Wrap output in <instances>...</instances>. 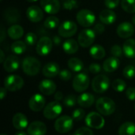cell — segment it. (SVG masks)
Instances as JSON below:
<instances>
[{"instance_id": "obj_2", "label": "cell", "mask_w": 135, "mask_h": 135, "mask_svg": "<svg viewBox=\"0 0 135 135\" xmlns=\"http://www.w3.org/2000/svg\"><path fill=\"white\" fill-rule=\"evenodd\" d=\"M96 108L103 115H111L115 110V104L108 97H101L97 100Z\"/></svg>"}, {"instance_id": "obj_33", "label": "cell", "mask_w": 135, "mask_h": 135, "mask_svg": "<svg viewBox=\"0 0 135 135\" xmlns=\"http://www.w3.org/2000/svg\"><path fill=\"white\" fill-rule=\"evenodd\" d=\"M44 25L45 28L49 29H54L56 27L59 26V20L58 17L55 16H51L46 18L44 22Z\"/></svg>"}, {"instance_id": "obj_12", "label": "cell", "mask_w": 135, "mask_h": 135, "mask_svg": "<svg viewBox=\"0 0 135 135\" xmlns=\"http://www.w3.org/2000/svg\"><path fill=\"white\" fill-rule=\"evenodd\" d=\"M52 46H53V41L47 36H43L38 40L36 44V53L40 56L47 55L51 52L52 49Z\"/></svg>"}, {"instance_id": "obj_32", "label": "cell", "mask_w": 135, "mask_h": 135, "mask_svg": "<svg viewBox=\"0 0 135 135\" xmlns=\"http://www.w3.org/2000/svg\"><path fill=\"white\" fill-rule=\"evenodd\" d=\"M26 50V44L21 40H17L11 44V51L16 55H21Z\"/></svg>"}, {"instance_id": "obj_14", "label": "cell", "mask_w": 135, "mask_h": 135, "mask_svg": "<svg viewBox=\"0 0 135 135\" xmlns=\"http://www.w3.org/2000/svg\"><path fill=\"white\" fill-rule=\"evenodd\" d=\"M26 16L30 21L37 23L44 18V10L38 6H31L27 9Z\"/></svg>"}, {"instance_id": "obj_3", "label": "cell", "mask_w": 135, "mask_h": 135, "mask_svg": "<svg viewBox=\"0 0 135 135\" xmlns=\"http://www.w3.org/2000/svg\"><path fill=\"white\" fill-rule=\"evenodd\" d=\"M76 19L80 25L85 28H89L94 25L96 21V16L91 10L84 9L77 13Z\"/></svg>"}, {"instance_id": "obj_45", "label": "cell", "mask_w": 135, "mask_h": 135, "mask_svg": "<svg viewBox=\"0 0 135 135\" xmlns=\"http://www.w3.org/2000/svg\"><path fill=\"white\" fill-rule=\"evenodd\" d=\"M104 24H103V23L101 22V23H97V24L94 25L93 30H94V32H96V34L100 35V34H102V33L104 32L105 27H104Z\"/></svg>"}, {"instance_id": "obj_41", "label": "cell", "mask_w": 135, "mask_h": 135, "mask_svg": "<svg viewBox=\"0 0 135 135\" xmlns=\"http://www.w3.org/2000/svg\"><path fill=\"white\" fill-rule=\"evenodd\" d=\"M111 53H112V55L113 56L119 58V57H121L122 56V55L123 53V48L119 45L115 44V45H114V46L112 47Z\"/></svg>"}, {"instance_id": "obj_40", "label": "cell", "mask_w": 135, "mask_h": 135, "mask_svg": "<svg viewBox=\"0 0 135 135\" xmlns=\"http://www.w3.org/2000/svg\"><path fill=\"white\" fill-rule=\"evenodd\" d=\"M62 6L66 9H74L78 7V3L77 0H66L62 2Z\"/></svg>"}, {"instance_id": "obj_24", "label": "cell", "mask_w": 135, "mask_h": 135, "mask_svg": "<svg viewBox=\"0 0 135 135\" xmlns=\"http://www.w3.org/2000/svg\"><path fill=\"white\" fill-rule=\"evenodd\" d=\"M123 53L126 57L128 59L135 58V40L134 39H127L123 46Z\"/></svg>"}, {"instance_id": "obj_13", "label": "cell", "mask_w": 135, "mask_h": 135, "mask_svg": "<svg viewBox=\"0 0 135 135\" xmlns=\"http://www.w3.org/2000/svg\"><path fill=\"white\" fill-rule=\"evenodd\" d=\"M43 10L48 14H56L60 9L59 0H40Z\"/></svg>"}, {"instance_id": "obj_35", "label": "cell", "mask_w": 135, "mask_h": 135, "mask_svg": "<svg viewBox=\"0 0 135 135\" xmlns=\"http://www.w3.org/2000/svg\"><path fill=\"white\" fill-rule=\"evenodd\" d=\"M127 84L122 79H115L112 83V88L115 91L118 93H122L126 89Z\"/></svg>"}, {"instance_id": "obj_56", "label": "cell", "mask_w": 135, "mask_h": 135, "mask_svg": "<svg viewBox=\"0 0 135 135\" xmlns=\"http://www.w3.org/2000/svg\"><path fill=\"white\" fill-rule=\"evenodd\" d=\"M1 135H7V134H2Z\"/></svg>"}, {"instance_id": "obj_47", "label": "cell", "mask_w": 135, "mask_h": 135, "mask_svg": "<svg viewBox=\"0 0 135 135\" xmlns=\"http://www.w3.org/2000/svg\"><path fill=\"white\" fill-rule=\"evenodd\" d=\"M126 96L130 100H135V88L130 87L126 91Z\"/></svg>"}, {"instance_id": "obj_59", "label": "cell", "mask_w": 135, "mask_h": 135, "mask_svg": "<svg viewBox=\"0 0 135 135\" xmlns=\"http://www.w3.org/2000/svg\"><path fill=\"white\" fill-rule=\"evenodd\" d=\"M1 1H2V0H1Z\"/></svg>"}, {"instance_id": "obj_54", "label": "cell", "mask_w": 135, "mask_h": 135, "mask_svg": "<svg viewBox=\"0 0 135 135\" xmlns=\"http://www.w3.org/2000/svg\"><path fill=\"white\" fill-rule=\"evenodd\" d=\"M132 23H133L134 25H135V14L133 16V17H132Z\"/></svg>"}, {"instance_id": "obj_39", "label": "cell", "mask_w": 135, "mask_h": 135, "mask_svg": "<svg viewBox=\"0 0 135 135\" xmlns=\"http://www.w3.org/2000/svg\"><path fill=\"white\" fill-rule=\"evenodd\" d=\"M85 115V111L81 108H78L74 110V112L72 113V119L74 121H81V119H84Z\"/></svg>"}, {"instance_id": "obj_20", "label": "cell", "mask_w": 135, "mask_h": 135, "mask_svg": "<svg viewBox=\"0 0 135 135\" xmlns=\"http://www.w3.org/2000/svg\"><path fill=\"white\" fill-rule=\"evenodd\" d=\"M59 66L54 62H47L44 65L42 70L43 75L47 78H55L59 74Z\"/></svg>"}, {"instance_id": "obj_55", "label": "cell", "mask_w": 135, "mask_h": 135, "mask_svg": "<svg viewBox=\"0 0 135 135\" xmlns=\"http://www.w3.org/2000/svg\"><path fill=\"white\" fill-rule=\"evenodd\" d=\"M28 2H36V1H38V0H26Z\"/></svg>"}, {"instance_id": "obj_49", "label": "cell", "mask_w": 135, "mask_h": 135, "mask_svg": "<svg viewBox=\"0 0 135 135\" xmlns=\"http://www.w3.org/2000/svg\"><path fill=\"white\" fill-rule=\"evenodd\" d=\"M62 98H63V94H62V92L58 91V92L55 93V99L56 101H60V100H62Z\"/></svg>"}, {"instance_id": "obj_10", "label": "cell", "mask_w": 135, "mask_h": 135, "mask_svg": "<svg viewBox=\"0 0 135 135\" xmlns=\"http://www.w3.org/2000/svg\"><path fill=\"white\" fill-rule=\"evenodd\" d=\"M62 108L59 101H53L47 104L44 110V116L47 119H54L57 118L62 112Z\"/></svg>"}, {"instance_id": "obj_26", "label": "cell", "mask_w": 135, "mask_h": 135, "mask_svg": "<svg viewBox=\"0 0 135 135\" xmlns=\"http://www.w3.org/2000/svg\"><path fill=\"white\" fill-rule=\"evenodd\" d=\"M20 12L13 7L7 8L4 12V18L8 23H15L20 20Z\"/></svg>"}, {"instance_id": "obj_25", "label": "cell", "mask_w": 135, "mask_h": 135, "mask_svg": "<svg viewBox=\"0 0 135 135\" xmlns=\"http://www.w3.org/2000/svg\"><path fill=\"white\" fill-rule=\"evenodd\" d=\"M95 101L94 96L89 93H84L78 97V104L82 108L91 107Z\"/></svg>"}, {"instance_id": "obj_37", "label": "cell", "mask_w": 135, "mask_h": 135, "mask_svg": "<svg viewBox=\"0 0 135 135\" xmlns=\"http://www.w3.org/2000/svg\"><path fill=\"white\" fill-rule=\"evenodd\" d=\"M36 41H37V36L34 32H29L26 33L25 36V42L27 45L32 46L36 43Z\"/></svg>"}, {"instance_id": "obj_29", "label": "cell", "mask_w": 135, "mask_h": 135, "mask_svg": "<svg viewBox=\"0 0 135 135\" xmlns=\"http://www.w3.org/2000/svg\"><path fill=\"white\" fill-rule=\"evenodd\" d=\"M119 135H135V124L132 122H126L119 128Z\"/></svg>"}, {"instance_id": "obj_9", "label": "cell", "mask_w": 135, "mask_h": 135, "mask_svg": "<svg viewBox=\"0 0 135 135\" xmlns=\"http://www.w3.org/2000/svg\"><path fill=\"white\" fill-rule=\"evenodd\" d=\"M85 123L90 128L99 130L104 127L105 120L100 114L93 112L85 117Z\"/></svg>"}, {"instance_id": "obj_21", "label": "cell", "mask_w": 135, "mask_h": 135, "mask_svg": "<svg viewBox=\"0 0 135 135\" xmlns=\"http://www.w3.org/2000/svg\"><path fill=\"white\" fill-rule=\"evenodd\" d=\"M116 14L114 11H112L110 9H104L100 13L99 15V18L100 21L104 24V25H112L113 23H115V21H116Z\"/></svg>"}, {"instance_id": "obj_42", "label": "cell", "mask_w": 135, "mask_h": 135, "mask_svg": "<svg viewBox=\"0 0 135 135\" xmlns=\"http://www.w3.org/2000/svg\"><path fill=\"white\" fill-rule=\"evenodd\" d=\"M73 135H93V132L89 127H81L78 129Z\"/></svg>"}, {"instance_id": "obj_5", "label": "cell", "mask_w": 135, "mask_h": 135, "mask_svg": "<svg viewBox=\"0 0 135 135\" xmlns=\"http://www.w3.org/2000/svg\"><path fill=\"white\" fill-rule=\"evenodd\" d=\"M74 127V119L68 115H62L58 118L55 123V129L60 134L69 132Z\"/></svg>"}, {"instance_id": "obj_22", "label": "cell", "mask_w": 135, "mask_h": 135, "mask_svg": "<svg viewBox=\"0 0 135 135\" xmlns=\"http://www.w3.org/2000/svg\"><path fill=\"white\" fill-rule=\"evenodd\" d=\"M13 126L15 129L18 131H22L28 127V119L27 117L22 113H17L14 115L12 119Z\"/></svg>"}, {"instance_id": "obj_50", "label": "cell", "mask_w": 135, "mask_h": 135, "mask_svg": "<svg viewBox=\"0 0 135 135\" xmlns=\"http://www.w3.org/2000/svg\"><path fill=\"white\" fill-rule=\"evenodd\" d=\"M6 91H7V89L6 88H1L0 89V97H1V100H3L5 98V97L6 96Z\"/></svg>"}, {"instance_id": "obj_52", "label": "cell", "mask_w": 135, "mask_h": 135, "mask_svg": "<svg viewBox=\"0 0 135 135\" xmlns=\"http://www.w3.org/2000/svg\"><path fill=\"white\" fill-rule=\"evenodd\" d=\"M0 54H1V58H0V62L3 63L6 59H5V55H4V53H3V51H2V50H0Z\"/></svg>"}, {"instance_id": "obj_11", "label": "cell", "mask_w": 135, "mask_h": 135, "mask_svg": "<svg viewBox=\"0 0 135 135\" xmlns=\"http://www.w3.org/2000/svg\"><path fill=\"white\" fill-rule=\"evenodd\" d=\"M78 30V26L75 22L72 21H65L62 22L58 28L59 34L62 37L68 38L73 36Z\"/></svg>"}, {"instance_id": "obj_57", "label": "cell", "mask_w": 135, "mask_h": 135, "mask_svg": "<svg viewBox=\"0 0 135 135\" xmlns=\"http://www.w3.org/2000/svg\"><path fill=\"white\" fill-rule=\"evenodd\" d=\"M62 2H65V1H66V0H62Z\"/></svg>"}, {"instance_id": "obj_1", "label": "cell", "mask_w": 135, "mask_h": 135, "mask_svg": "<svg viewBox=\"0 0 135 135\" xmlns=\"http://www.w3.org/2000/svg\"><path fill=\"white\" fill-rule=\"evenodd\" d=\"M40 62L34 57H26L22 62L23 72L28 76H36L40 70Z\"/></svg>"}, {"instance_id": "obj_48", "label": "cell", "mask_w": 135, "mask_h": 135, "mask_svg": "<svg viewBox=\"0 0 135 135\" xmlns=\"http://www.w3.org/2000/svg\"><path fill=\"white\" fill-rule=\"evenodd\" d=\"M53 44L56 46H59L62 43V39L60 38V36H55L54 38H53Z\"/></svg>"}, {"instance_id": "obj_53", "label": "cell", "mask_w": 135, "mask_h": 135, "mask_svg": "<svg viewBox=\"0 0 135 135\" xmlns=\"http://www.w3.org/2000/svg\"><path fill=\"white\" fill-rule=\"evenodd\" d=\"M15 135H28V134H26L25 132H24V131H19L17 133H16Z\"/></svg>"}, {"instance_id": "obj_34", "label": "cell", "mask_w": 135, "mask_h": 135, "mask_svg": "<svg viewBox=\"0 0 135 135\" xmlns=\"http://www.w3.org/2000/svg\"><path fill=\"white\" fill-rule=\"evenodd\" d=\"M121 6L129 13H135V0H121Z\"/></svg>"}, {"instance_id": "obj_38", "label": "cell", "mask_w": 135, "mask_h": 135, "mask_svg": "<svg viewBox=\"0 0 135 135\" xmlns=\"http://www.w3.org/2000/svg\"><path fill=\"white\" fill-rule=\"evenodd\" d=\"M76 103H78V98H76V97L74 95H69L63 100V104L67 108L74 107Z\"/></svg>"}, {"instance_id": "obj_27", "label": "cell", "mask_w": 135, "mask_h": 135, "mask_svg": "<svg viewBox=\"0 0 135 135\" xmlns=\"http://www.w3.org/2000/svg\"><path fill=\"white\" fill-rule=\"evenodd\" d=\"M79 44L74 39H68L65 40L62 44V49L63 51L69 55L75 54L78 51Z\"/></svg>"}, {"instance_id": "obj_19", "label": "cell", "mask_w": 135, "mask_h": 135, "mask_svg": "<svg viewBox=\"0 0 135 135\" xmlns=\"http://www.w3.org/2000/svg\"><path fill=\"white\" fill-rule=\"evenodd\" d=\"M39 89L44 95L50 96L56 91V85L51 80L44 79L39 84Z\"/></svg>"}, {"instance_id": "obj_23", "label": "cell", "mask_w": 135, "mask_h": 135, "mask_svg": "<svg viewBox=\"0 0 135 135\" xmlns=\"http://www.w3.org/2000/svg\"><path fill=\"white\" fill-rule=\"evenodd\" d=\"M120 65V61L117 57H109L103 63V69L104 71L112 73L115 71Z\"/></svg>"}, {"instance_id": "obj_15", "label": "cell", "mask_w": 135, "mask_h": 135, "mask_svg": "<svg viewBox=\"0 0 135 135\" xmlns=\"http://www.w3.org/2000/svg\"><path fill=\"white\" fill-rule=\"evenodd\" d=\"M117 34L123 39L131 37L134 33V27L130 22H123L117 28Z\"/></svg>"}, {"instance_id": "obj_28", "label": "cell", "mask_w": 135, "mask_h": 135, "mask_svg": "<svg viewBox=\"0 0 135 135\" xmlns=\"http://www.w3.org/2000/svg\"><path fill=\"white\" fill-rule=\"evenodd\" d=\"M8 36L12 40H19L24 35V29L19 25H13L7 30Z\"/></svg>"}, {"instance_id": "obj_46", "label": "cell", "mask_w": 135, "mask_h": 135, "mask_svg": "<svg viewBox=\"0 0 135 135\" xmlns=\"http://www.w3.org/2000/svg\"><path fill=\"white\" fill-rule=\"evenodd\" d=\"M89 71L92 73V74H98L100 72L101 70V66L100 65H99L98 63H92L89 67Z\"/></svg>"}, {"instance_id": "obj_18", "label": "cell", "mask_w": 135, "mask_h": 135, "mask_svg": "<svg viewBox=\"0 0 135 135\" xmlns=\"http://www.w3.org/2000/svg\"><path fill=\"white\" fill-rule=\"evenodd\" d=\"M20 66V59L16 55H9L6 58L3 62V68L6 72L16 71Z\"/></svg>"}, {"instance_id": "obj_16", "label": "cell", "mask_w": 135, "mask_h": 135, "mask_svg": "<svg viewBox=\"0 0 135 135\" xmlns=\"http://www.w3.org/2000/svg\"><path fill=\"white\" fill-rule=\"evenodd\" d=\"M28 105H29V108L32 111L35 112H38L44 108L45 99L40 94H35L30 98Z\"/></svg>"}, {"instance_id": "obj_7", "label": "cell", "mask_w": 135, "mask_h": 135, "mask_svg": "<svg viewBox=\"0 0 135 135\" xmlns=\"http://www.w3.org/2000/svg\"><path fill=\"white\" fill-rule=\"evenodd\" d=\"M24 85V80L21 77L15 74L8 75L4 80L5 88L10 92H16L20 90Z\"/></svg>"}, {"instance_id": "obj_43", "label": "cell", "mask_w": 135, "mask_h": 135, "mask_svg": "<svg viewBox=\"0 0 135 135\" xmlns=\"http://www.w3.org/2000/svg\"><path fill=\"white\" fill-rule=\"evenodd\" d=\"M59 75L60 79L62 80V81H69L71 78V77H72V74H71L70 71L68 70H66V69H64V70H61L59 72Z\"/></svg>"}, {"instance_id": "obj_58", "label": "cell", "mask_w": 135, "mask_h": 135, "mask_svg": "<svg viewBox=\"0 0 135 135\" xmlns=\"http://www.w3.org/2000/svg\"><path fill=\"white\" fill-rule=\"evenodd\" d=\"M134 110H135V105H134Z\"/></svg>"}, {"instance_id": "obj_4", "label": "cell", "mask_w": 135, "mask_h": 135, "mask_svg": "<svg viewBox=\"0 0 135 135\" xmlns=\"http://www.w3.org/2000/svg\"><path fill=\"white\" fill-rule=\"evenodd\" d=\"M110 86V80L104 74L96 76L92 81V89L97 93H105Z\"/></svg>"}, {"instance_id": "obj_6", "label": "cell", "mask_w": 135, "mask_h": 135, "mask_svg": "<svg viewBox=\"0 0 135 135\" xmlns=\"http://www.w3.org/2000/svg\"><path fill=\"white\" fill-rule=\"evenodd\" d=\"M96 35L97 34L93 29L87 28L85 29H83L79 33L78 37V42L79 45L82 47H89L93 44L96 38Z\"/></svg>"}, {"instance_id": "obj_44", "label": "cell", "mask_w": 135, "mask_h": 135, "mask_svg": "<svg viewBox=\"0 0 135 135\" xmlns=\"http://www.w3.org/2000/svg\"><path fill=\"white\" fill-rule=\"evenodd\" d=\"M104 4L108 9H112L116 8L119 4V0H105Z\"/></svg>"}, {"instance_id": "obj_30", "label": "cell", "mask_w": 135, "mask_h": 135, "mask_svg": "<svg viewBox=\"0 0 135 135\" xmlns=\"http://www.w3.org/2000/svg\"><path fill=\"white\" fill-rule=\"evenodd\" d=\"M89 54L95 59H102L105 56L106 52L102 46L99 44H95L92 46V47L90 48Z\"/></svg>"}, {"instance_id": "obj_31", "label": "cell", "mask_w": 135, "mask_h": 135, "mask_svg": "<svg viewBox=\"0 0 135 135\" xmlns=\"http://www.w3.org/2000/svg\"><path fill=\"white\" fill-rule=\"evenodd\" d=\"M83 62L78 58H71L68 60V67L74 72H80L83 69Z\"/></svg>"}, {"instance_id": "obj_51", "label": "cell", "mask_w": 135, "mask_h": 135, "mask_svg": "<svg viewBox=\"0 0 135 135\" xmlns=\"http://www.w3.org/2000/svg\"><path fill=\"white\" fill-rule=\"evenodd\" d=\"M5 39V30L3 28V27L1 28V36H0V41L2 42Z\"/></svg>"}, {"instance_id": "obj_17", "label": "cell", "mask_w": 135, "mask_h": 135, "mask_svg": "<svg viewBox=\"0 0 135 135\" xmlns=\"http://www.w3.org/2000/svg\"><path fill=\"white\" fill-rule=\"evenodd\" d=\"M47 133L46 125L40 121H35L29 124L27 129L28 135H45Z\"/></svg>"}, {"instance_id": "obj_8", "label": "cell", "mask_w": 135, "mask_h": 135, "mask_svg": "<svg viewBox=\"0 0 135 135\" xmlns=\"http://www.w3.org/2000/svg\"><path fill=\"white\" fill-rule=\"evenodd\" d=\"M89 78L85 73H80L77 74L73 80V88L78 93L85 91L89 85Z\"/></svg>"}, {"instance_id": "obj_36", "label": "cell", "mask_w": 135, "mask_h": 135, "mask_svg": "<svg viewBox=\"0 0 135 135\" xmlns=\"http://www.w3.org/2000/svg\"><path fill=\"white\" fill-rule=\"evenodd\" d=\"M123 74L127 79L134 78L135 77V67L132 65L127 66L123 71Z\"/></svg>"}]
</instances>
